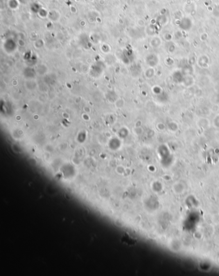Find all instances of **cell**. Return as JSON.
Masks as SVG:
<instances>
[{
    "label": "cell",
    "instance_id": "1",
    "mask_svg": "<svg viewBox=\"0 0 219 276\" xmlns=\"http://www.w3.org/2000/svg\"><path fill=\"white\" fill-rule=\"evenodd\" d=\"M122 241L124 243H126L127 245H133L135 243V241H134V239L130 237L129 234H128L127 233H125L123 236L122 238Z\"/></svg>",
    "mask_w": 219,
    "mask_h": 276
}]
</instances>
